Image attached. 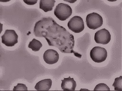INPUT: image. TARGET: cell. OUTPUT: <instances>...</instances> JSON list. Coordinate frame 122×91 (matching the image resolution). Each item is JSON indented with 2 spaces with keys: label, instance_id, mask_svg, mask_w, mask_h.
Returning <instances> with one entry per match:
<instances>
[{
  "label": "cell",
  "instance_id": "cell-1",
  "mask_svg": "<svg viewBox=\"0 0 122 91\" xmlns=\"http://www.w3.org/2000/svg\"><path fill=\"white\" fill-rule=\"evenodd\" d=\"M34 33L36 37L45 38L49 46L56 47L62 53H73L76 57L81 58L82 55L73 50V35L52 18L44 17L36 22Z\"/></svg>",
  "mask_w": 122,
  "mask_h": 91
},
{
  "label": "cell",
  "instance_id": "cell-2",
  "mask_svg": "<svg viewBox=\"0 0 122 91\" xmlns=\"http://www.w3.org/2000/svg\"><path fill=\"white\" fill-rule=\"evenodd\" d=\"M54 14L59 20L65 21L71 15L72 9L68 4L60 3L56 5L55 9Z\"/></svg>",
  "mask_w": 122,
  "mask_h": 91
},
{
  "label": "cell",
  "instance_id": "cell-3",
  "mask_svg": "<svg viewBox=\"0 0 122 91\" xmlns=\"http://www.w3.org/2000/svg\"><path fill=\"white\" fill-rule=\"evenodd\" d=\"M87 26L91 29L95 30L100 27L103 24V19L101 15L96 13L88 14L86 18Z\"/></svg>",
  "mask_w": 122,
  "mask_h": 91
},
{
  "label": "cell",
  "instance_id": "cell-4",
  "mask_svg": "<svg viewBox=\"0 0 122 91\" xmlns=\"http://www.w3.org/2000/svg\"><path fill=\"white\" fill-rule=\"evenodd\" d=\"M18 36L13 30H6L1 36L2 42L6 46L12 47L18 43Z\"/></svg>",
  "mask_w": 122,
  "mask_h": 91
},
{
  "label": "cell",
  "instance_id": "cell-5",
  "mask_svg": "<svg viewBox=\"0 0 122 91\" xmlns=\"http://www.w3.org/2000/svg\"><path fill=\"white\" fill-rule=\"evenodd\" d=\"M90 57L93 62L100 63L106 60L107 57V52L103 47L95 46L91 50Z\"/></svg>",
  "mask_w": 122,
  "mask_h": 91
},
{
  "label": "cell",
  "instance_id": "cell-6",
  "mask_svg": "<svg viewBox=\"0 0 122 91\" xmlns=\"http://www.w3.org/2000/svg\"><path fill=\"white\" fill-rule=\"evenodd\" d=\"M68 26L69 29L75 33H79L84 30V23L81 17L76 16L69 21Z\"/></svg>",
  "mask_w": 122,
  "mask_h": 91
},
{
  "label": "cell",
  "instance_id": "cell-7",
  "mask_svg": "<svg viewBox=\"0 0 122 91\" xmlns=\"http://www.w3.org/2000/svg\"><path fill=\"white\" fill-rule=\"evenodd\" d=\"M111 39L110 33L106 28H103L98 30L95 34V41L98 44L107 45L110 42Z\"/></svg>",
  "mask_w": 122,
  "mask_h": 91
},
{
  "label": "cell",
  "instance_id": "cell-8",
  "mask_svg": "<svg viewBox=\"0 0 122 91\" xmlns=\"http://www.w3.org/2000/svg\"><path fill=\"white\" fill-rule=\"evenodd\" d=\"M43 59L48 64H54L59 60V55L56 50L52 49H48L44 53Z\"/></svg>",
  "mask_w": 122,
  "mask_h": 91
},
{
  "label": "cell",
  "instance_id": "cell-9",
  "mask_svg": "<svg viewBox=\"0 0 122 91\" xmlns=\"http://www.w3.org/2000/svg\"><path fill=\"white\" fill-rule=\"evenodd\" d=\"M62 83L61 87L62 90L65 91H74L76 88V82L74 81L73 78L69 76L68 78H64L63 80H61Z\"/></svg>",
  "mask_w": 122,
  "mask_h": 91
},
{
  "label": "cell",
  "instance_id": "cell-10",
  "mask_svg": "<svg viewBox=\"0 0 122 91\" xmlns=\"http://www.w3.org/2000/svg\"><path fill=\"white\" fill-rule=\"evenodd\" d=\"M52 83L51 79H45L38 82L34 88L38 91H48L51 87Z\"/></svg>",
  "mask_w": 122,
  "mask_h": 91
},
{
  "label": "cell",
  "instance_id": "cell-11",
  "mask_svg": "<svg viewBox=\"0 0 122 91\" xmlns=\"http://www.w3.org/2000/svg\"><path fill=\"white\" fill-rule=\"evenodd\" d=\"M56 1L54 0H41L39 2V8L45 12L53 10Z\"/></svg>",
  "mask_w": 122,
  "mask_h": 91
},
{
  "label": "cell",
  "instance_id": "cell-12",
  "mask_svg": "<svg viewBox=\"0 0 122 91\" xmlns=\"http://www.w3.org/2000/svg\"><path fill=\"white\" fill-rule=\"evenodd\" d=\"M42 46V45L41 42L35 38L32 39V41L30 42L28 46L29 48L34 52L39 51Z\"/></svg>",
  "mask_w": 122,
  "mask_h": 91
},
{
  "label": "cell",
  "instance_id": "cell-13",
  "mask_svg": "<svg viewBox=\"0 0 122 91\" xmlns=\"http://www.w3.org/2000/svg\"><path fill=\"white\" fill-rule=\"evenodd\" d=\"M112 86L114 88V90L122 91V76L116 78Z\"/></svg>",
  "mask_w": 122,
  "mask_h": 91
},
{
  "label": "cell",
  "instance_id": "cell-14",
  "mask_svg": "<svg viewBox=\"0 0 122 91\" xmlns=\"http://www.w3.org/2000/svg\"><path fill=\"white\" fill-rule=\"evenodd\" d=\"M94 91H110V88L106 84L100 83L95 86Z\"/></svg>",
  "mask_w": 122,
  "mask_h": 91
},
{
  "label": "cell",
  "instance_id": "cell-15",
  "mask_svg": "<svg viewBox=\"0 0 122 91\" xmlns=\"http://www.w3.org/2000/svg\"><path fill=\"white\" fill-rule=\"evenodd\" d=\"M28 88L26 85L23 83H18L14 86L13 91H27Z\"/></svg>",
  "mask_w": 122,
  "mask_h": 91
},
{
  "label": "cell",
  "instance_id": "cell-16",
  "mask_svg": "<svg viewBox=\"0 0 122 91\" xmlns=\"http://www.w3.org/2000/svg\"><path fill=\"white\" fill-rule=\"evenodd\" d=\"M37 0H23L25 4L28 5H34L37 3Z\"/></svg>",
  "mask_w": 122,
  "mask_h": 91
}]
</instances>
